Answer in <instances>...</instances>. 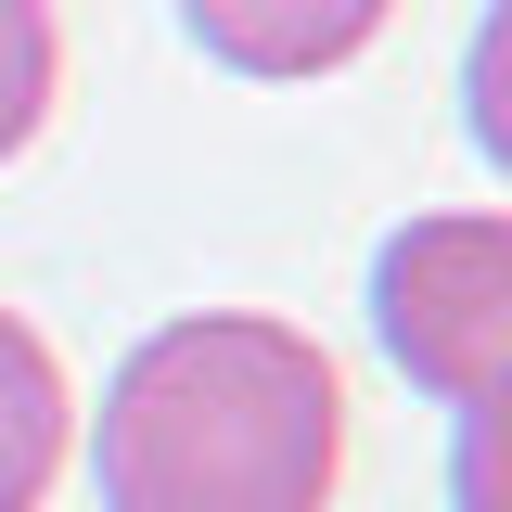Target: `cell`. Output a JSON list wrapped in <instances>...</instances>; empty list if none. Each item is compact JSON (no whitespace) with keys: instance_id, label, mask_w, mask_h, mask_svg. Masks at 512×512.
<instances>
[{"instance_id":"cell-4","label":"cell","mask_w":512,"mask_h":512,"mask_svg":"<svg viewBox=\"0 0 512 512\" xmlns=\"http://www.w3.org/2000/svg\"><path fill=\"white\" fill-rule=\"evenodd\" d=\"M77 448V397H64V359L0 308V512H39Z\"/></svg>"},{"instance_id":"cell-2","label":"cell","mask_w":512,"mask_h":512,"mask_svg":"<svg viewBox=\"0 0 512 512\" xmlns=\"http://www.w3.org/2000/svg\"><path fill=\"white\" fill-rule=\"evenodd\" d=\"M372 320L397 346V372L448 397V410H500L512 359V218L461 205V218H410L372 256Z\"/></svg>"},{"instance_id":"cell-1","label":"cell","mask_w":512,"mask_h":512,"mask_svg":"<svg viewBox=\"0 0 512 512\" xmlns=\"http://www.w3.org/2000/svg\"><path fill=\"white\" fill-rule=\"evenodd\" d=\"M346 474V372L269 308H192L103 384V512H320Z\"/></svg>"},{"instance_id":"cell-5","label":"cell","mask_w":512,"mask_h":512,"mask_svg":"<svg viewBox=\"0 0 512 512\" xmlns=\"http://www.w3.org/2000/svg\"><path fill=\"white\" fill-rule=\"evenodd\" d=\"M64 103V26H52V0H0V167L52 128Z\"/></svg>"},{"instance_id":"cell-3","label":"cell","mask_w":512,"mask_h":512,"mask_svg":"<svg viewBox=\"0 0 512 512\" xmlns=\"http://www.w3.org/2000/svg\"><path fill=\"white\" fill-rule=\"evenodd\" d=\"M397 0H180L192 52L231 64V77H333L384 39Z\"/></svg>"}]
</instances>
